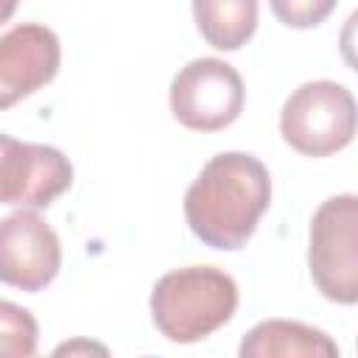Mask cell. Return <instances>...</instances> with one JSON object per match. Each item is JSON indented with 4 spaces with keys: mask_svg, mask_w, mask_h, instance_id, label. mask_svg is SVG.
I'll use <instances>...</instances> for the list:
<instances>
[{
    "mask_svg": "<svg viewBox=\"0 0 358 358\" xmlns=\"http://www.w3.org/2000/svg\"><path fill=\"white\" fill-rule=\"evenodd\" d=\"M238 352L241 358H336L338 344L310 324L266 319L243 336Z\"/></svg>",
    "mask_w": 358,
    "mask_h": 358,
    "instance_id": "9",
    "label": "cell"
},
{
    "mask_svg": "<svg viewBox=\"0 0 358 358\" xmlns=\"http://www.w3.org/2000/svg\"><path fill=\"white\" fill-rule=\"evenodd\" d=\"M338 50H341V59L350 70L358 73V11H352L347 17V22L341 25V34H338Z\"/></svg>",
    "mask_w": 358,
    "mask_h": 358,
    "instance_id": "13",
    "label": "cell"
},
{
    "mask_svg": "<svg viewBox=\"0 0 358 358\" xmlns=\"http://www.w3.org/2000/svg\"><path fill=\"white\" fill-rule=\"evenodd\" d=\"M358 101L344 84L319 78L296 87L280 112L282 140L305 157H330L352 143Z\"/></svg>",
    "mask_w": 358,
    "mask_h": 358,
    "instance_id": "3",
    "label": "cell"
},
{
    "mask_svg": "<svg viewBox=\"0 0 358 358\" xmlns=\"http://www.w3.org/2000/svg\"><path fill=\"white\" fill-rule=\"evenodd\" d=\"M199 34L215 50H238L257 28V0H193Z\"/></svg>",
    "mask_w": 358,
    "mask_h": 358,
    "instance_id": "10",
    "label": "cell"
},
{
    "mask_svg": "<svg viewBox=\"0 0 358 358\" xmlns=\"http://www.w3.org/2000/svg\"><path fill=\"white\" fill-rule=\"evenodd\" d=\"M151 319L173 344H193L224 327L238 308L235 280L215 266H185L151 288Z\"/></svg>",
    "mask_w": 358,
    "mask_h": 358,
    "instance_id": "2",
    "label": "cell"
},
{
    "mask_svg": "<svg viewBox=\"0 0 358 358\" xmlns=\"http://www.w3.org/2000/svg\"><path fill=\"white\" fill-rule=\"evenodd\" d=\"M338 0H268L274 17L288 28H313L324 22Z\"/></svg>",
    "mask_w": 358,
    "mask_h": 358,
    "instance_id": "12",
    "label": "cell"
},
{
    "mask_svg": "<svg viewBox=\"0 0 358 358\" xmlns=\"http://www.w3.org/2000/svg\"><path fill=\"white\" fill-rule=\"evenodd\" d=\"M241 73L215 56L187 62L171 81V112L190 131H218L243 112Z\"/></svg>",
    "mask_w": 358,
    "mask_h": 358,
    "instance_id": "5",
    "label": "cell"
},
{
    "mask_svg": "<svg viewBox=\"0 0 358 358\" xmlns=\"http://www.w3.org/2000/svg\"><path fill=\"white\" fill-rule=\"evenodd\" d=\"M308 268L319 294L338 305H358V196L341 193L319 204L310 218Z\"/></svg>",
    "mask_w": 358,
    "mask_h": 358,
    "instance_id": "4",
    "label": "cell"
},
{
    "mask_svg": "<svg viewBox=\"0 0 358 358\" xmlns=\"http://www.w3.org/2000/svg\"><path fill=\"white\" fill-rule=\"evenodd\" d=\"M271 204L268 168L243 151L215 154L185 193L190 232L221 252L246 246Z\"/></svg>",
    "mask_w": 358,
    "mask_h": 358,
    "instance_id": "1",
    "label": "cell"
},
{
    "mask_svg": "<svg viewBox=\"0 0 358 358\" xmlns=\"http://www.w3.org/2000/svg\"><path fill=\"white\" fill-rule=\"evenodd\" d=\"M59 36L39 22H20L0 36V106L8 109L59 73Z\"/></svg>",
    "mask_w": 358,
    "mask_h": 358,
    "instance_id": "8",
    "label": "cell"
},
{
    "mask_svg": "<svg viewBox=\"0 0 358 358\" xmlns=\"http://www.w3.org/2000/svg\"><path fill=\"white\" fill-rule=\"evenodd\" d=\"M34 350H36L34 316L14 302H0V352L14 358V355H34Z\"/></svg>",
    "mask_w": 358,
    "mask_h": 358,
    "instance_id": "11",
    "label": "cell"
},
{
    "mask_svg": "<svg viewBox=\"0 0 358 358\" xmlns=\"http://www.w3.org/2000/svg\"><path fill=\"white\" fill-rule=\"evenodd\" d=\"M73 185L70 159L42 143L0 137V199L11 207H48Z\"/></svg>",
    "mask_w": 358,
    "mask_h": 358,
    "instance_id": "6",
    "label": "cell"
},
{
    "mask_svg": "<svg viewBox=\"0 0 358 358\" xmlns=\"http://www.w3.org/2000/svg\"><path fill=\"white\" fill-rule=\"evenodd\" d=\"M62 266L59 235L34 210L3 218L0 227V280L11 288L36 294L50 285Z\"/></svg>",
    "mask_w": 358,
    "mask_h": 358,
    "instance_id": "7",
    "label": "cell"
}]
</instances>
